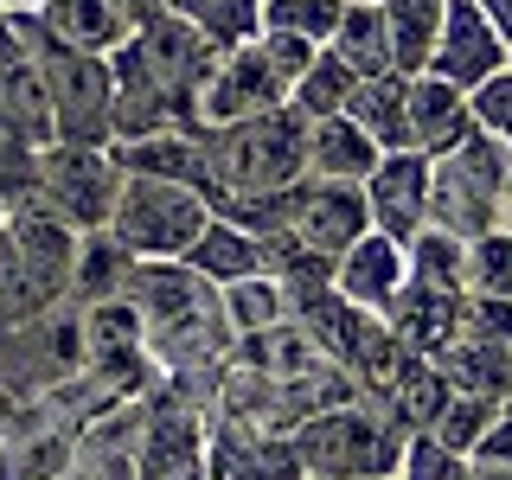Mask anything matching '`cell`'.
I'll list each match as a JSON object with an SVG mask.
<instances>
[{
  "label": "cell",
  "instance_id": "obj_1",
  "mask_svg": "<svg viewBox=\"0 0 512 480\" xmlns=\"http://www.w3.org/2000/svg\"><path fill=\"white\" fill-rule=\"evenodd\" d=\"M128 301L141 314V346H148L154 372H205L224 365L237 346L231 308H224V288L212 276H199L180 256H160V263H135L128 276Z\"/></svg>",
  "mask_w": 512,
  "mask_h": 480
},
{
  "label": "cell",
  "instance_id": "obj_2",
  "mask_svg": "<svg viewBox=\"0 0 512 480\" xmlns=\"http://www.w3.org/2000/svg\"><path fill=\"white\" fill-rule=\"evenodd\" d=\"M506 186H512V148L487 128H474L448 154H429V224L461 237V244L506 231Z\"/></svg>",
  "mask_w": 512,
  "mask_h": 480
},
{
  "label": "cell",
  "instance_id": "obj_3",
  "mask_svg": "<svg viewBox=\"0 0 512 480\" xmlns=\"http://www.w3.org/2000/svg\"><path fill=\"white\" fill-rule=\"evenodd\" d=\"M218 58H224V45H212L192 20L160 13V20L128 32V45L116 52V84L122 90H148V96H160V103H173L180 128H186V135H199V90H205V77L218 71Z\"/></svg>",
  "mask_w": 512,
  "mask_h": 480
},
{
  "label": "cell",
  "instance_id": "obj_4",
  "mask_svg": "<svg viewBox=\"0 0 512 480\" xmlns=\"http://www.w3.org/2000/svg\"><path fill=\"white\" fill-rule=\"evenodd\" d=\"M295 448L308 461V480H391L404 468L410 429L378 397H352V404L308 416L295 429Z\"/></svg>",
  "mask_w": 512,
  "mask_h": 480
},
{
  "label": "cell",
  "instance_id": "obj_5",
  "mask_svg": "<svg viewBox=\"0 0 512 480\" xmlns=\"http://www.w3.org/2000/svg\"><path fill=\"white\" fill-rule=\"evenodd\" d=\"M199 135L218 173V199L224 192H282V186L308 180V116L288 103L269 109V116L231 122V128H199Z\"/></svg>",
  "mask_w": 512,
  "mask_h": 480
},
{
  "label": "cell",
  "instance_id": "obj_6",
  "mask_svg": "<svg viewBox=\"0 0 512 480\" xmlns=\"http://www.w3.org/2000/svg\"><path fill=\"white\" fill-rule=\"evenodd\" d=\"M205 224H212L205 192L173 186V180H148V173H128L109 231H116L141 263H160V256H186L192 244H199Z\"/></svg>",
  "mask_w": 512,
  "mask_h": 480
},
{
  "label": "cell",
  "instance_id": "obj_7",
  "mask_svg": "<svg viewBox=\"0 0 512 480\" xmlns=\"http://www.w3.org/2000/svg\"><path fill=\"white\" fill-rule=\"evenodd\" d=\"M84 365H90V327H84L77 301H58L52 314L0 333V384H13L26 404L58 391V384H71Z\"/></svg>",
  "mask_w": 512,
  "mask_h": 480
},
{
  "label": "cell",
  "instance_id": "obj_8",
  "mask_svg": "<svg viewBox=\"0 0 512 480\" xmlns=\"http://www.w3.org/2000/svg\"><path fill=\"white\" fill-rule=\"evenodd\" d=\"M45 84H52V122L58 141H84V148H116V58L96 52H58L45 58Z\"/></svg>",
  "mask_w": 512,
  "mask_h": 480
},
{
  "label": "cell",
  "instance_id": "obj_9",
  "mask_svg": "<svg viewBox=\"0 0 512 480\" xmlns=\"http://www.w3.org/2000/svg\"><path fill=\"white\" fill-rule=\"evenodd\" d=\"M122 186H128V167L116 160V148L45 141V205L58 218H71L77 231H109Z\"/></svg>",
  "mask_w": 512,
  "mask_h": 480
},
{
  "label": "cell",
  "instance_id": "obj_10",
  "mask_svg": "<svg viewBox=\"0 0 512 480\" xmlns=\"http://www.w3.org/2000/svg\"><path fill=\"white\" fill-rule=\"evenodd\" d=\"M205 436H212V410L173 397L167 384L148 397L135 436V480H205Z\"/></svg>",
  "mask_w": 512,
  "mask_h": 480
},
{
  "label": "cell",
  "instance_id": "obj_11",
  "mask_svg": "<svg viewBox=\"0 0 512 480\" xmlns=\"http://www.w3.org/2000/svg\"><path fill=\"white\" fill-rule=\"evenodd\" d=\"M288 103V84L276 77V64L263 58V45H231L218 58V71L205 77L199 90V128H231V122H250V116H269V109Z\"/></svg>",
  "mask_w": 512,
  "mask_h": 480
},
{
  "label": "cell",
  "instance_id": "obj_12",
  "mask_svg": "<svg viewBox=\"0 0 512 480\" xmlns=\"http://www.w3.org/2000/svg\"><path fill=\"white\" fill-rule=\"evenodd\" d=\"M506 64H512V45L500 39V26L487 20V7H480V0H448L442 45H436V58H429V71L474 96L487 77H500Z\"/></svg>",
  "mask_w": 512,
  "mask_h": 480
},
{
  "label": "cell",
  "instance_id": "obj_13",
  "mask_svg": "<svg viewBox=\"0 0 512 480\" xmlns=\"http://www.w3.org/2000/svg\"><path fill=\"white\" fill-rule=\"evenodd\" d=\"M205 480H308L295 436L276 429H244L212 416V436H205Z\"/></svg>",
  "mask_w": 512,
  "mask_h": 480
},
{
  "label": "cell",
  "instance_id": "obj_14",
  "mask_svg": "<svg viewBox=\"0 0 512 480\" xmlns=\"http://www.w3.org/2000/svg\"><path fill=\"white\" fill-rule=\"evenodd\" d=\"M365 205H372V231L397 237V244H410V237L429 231V154H384L372 167V180H365Z\"/></svg>",
  "mask_w": 512,
  "mask_h": 480
},
{
  "label": "cell",
  "instance_id": "obj_15",
  "mask_svg": "<svg viewBox=\"0 0 512 480\" xmlns=\"http://www.w3.org/2000/svg\"><path fill=\"white\" fill-rule=\"evenodd\" d=\"M84 461V429H71L45 404H26L20 429L0 442V480H64Z\"/></svg>",
  "mask_w": 512,
  "mask_h": 480
},
{
  "label": "cell",
  "instance_id": "obj_16",
  "mask_svg": "<svg viewBox=\"0 0 512 480\" xmlns=\"http://www.w3.org/2000/svg\"><path fill=\"white\" fill-rule=\"evenodd\" d=\"M301 244L320 256H346L372 231V205H365V186L346 180H301V212H295Z\"/></svg>",
  "mask_w": 512,
  "mask_h": 480
},
{
  "label": "cell",
  "instance_id": "obj_17",
  "mask_svg": "<svg viewBox=\"0 0 512 480\" xmlns=\"http://www.w3.org/2000/svg\"><path fill=\"white\" fill-rule=\"evenodd\" d=\"M7 237L20 244V256L45 276L58 301H71V282H77V250H84V231H77L71 218H58L52 205H20V212H7Z\"/></svg>",
  "mask_w": 512,
  "mask_h": 480
},
{
  "label": "cell",
  "instance_id": "obj_18",
  "mask_svg": "<svg viewBox=\"0 0 512 480\" xmlns=\"http://www.w3.org/2000/svg\"><path fill=\"white\" fill-rule=\"evenodd\" d=\"M404 282H410V244H397V237H384V231H365L359 244L340 256V276H333V288H340L346 301H359V308H372V314L391 308Z\"/></svg>",
  "mask_w": 512,
  "mask_h": 480
},
{
  "label": "cell",
  "instance_id": "obj_19",
  "mask_svg": "<svg viewBox=\"0 0 512 480\" xmlns=\"http://www.w3.org/2000/svg\"><path fill=\"white\" fill-rule=\"evenodd\" d=\"M461 308H468V295L461 288H436V282H404L397 288V301L384 308V320H391L404 340L423 352V359H436V352H448L461 340Z\"/></svg>",
  "mask_w": 512,
  "mask_h": 480
},
{
  "label": "cell",
  "instance_id": "obj_20",
  "mask_svg": "<svg viewBox=\"0 0 512 480\" xmlns=\"http://www.w3.org/2000/svg\"><path fill=\"white\" fill-rule=\"evenodd\" d=\"M231 365H250V372H263V378H308V372H320V365H340V359H327V346L308 333V320L288 314V320H276V327L237 333Z\"/></svg>",
  "mask_w": 512,
  "mask_h": 480
},
{
  "label": "cell",
  "instance_id": "obj_21",
  "mask_svg": "<svg viewBox=\"0 0 512 480\" xmlns=\"http://www.w3.org/2000/svg\"><path fill=\"white\" fill-rule=\"evenodd\" d=\"M474 103H468V90H455L448 77L436 71H423V77H410V148L416 154H448L461 135H474Z\"/></svg>",
  "mask_w": 512,
  "mask_h": 480
},
{
  "label": "cell",
  "instance_id": "obj_22",
  "mask_svg": "<svg viewBox=\"0 0 512 480\" xmlns=\"http://www.w3.org/2000/svg\"><path fill=\"white\" fill-rule=\"evenodd\" d=\"M39 13H45V26H52V39L64 45V52L116 58L128 45V32H135L122 0H45Z\"/></svg>",
  "mask_w": 512,
  "mask_h": 480
},
{
  "label": "cell",
  "instance_id": "obj_23",
  "mask_svg": "<svg viewBox=\"0 0 512 480\" xmlns=\"http://www.w3.org/2000/svg\"><path fill=\"white\" fill-rule=\"evenodd\" d=\"M378 160H384V148L346 116V109H340V116L308 122V180H346V186H365Z\"/></svg>",
  "mask_w": 512,
  "mask_h": 480
},
{
  "label": "cell",
  "instance_id": "obj_24",
  "mask_svg": "<svg viewBox=\"0 0 512 480\" xmlns=\"http://www.w3.org/2000/svg\"><path fill=\"white\" fill-rule=\"evenodd\" d=\"M295 320H308V333L327 346V359L346 365V372H352V359H359L365 333L378 327V314L359 308V301H346L340 288H314V295H301L295 301Z\"/></svg>",
  "mask_w": 512,
  "mask_h": 480
},
{
  "label": "cell",
  "instance_id": "obj_25",
  "mask_svg": "<svg viewBox=\"0 0 512 480\" xmlns=\"http://www.w3.org/2000/svg\"><path fill=\"white\" fill-rule=\"evenodd\" d=\"M180 263H192L199 276H212L218 288H231V282H244V276H269V269H263V237L244 231V224H231V218L205 224L199 244H192Z\"/></svg>",
  "mask_w": 512,
  "mask_h": 480
},
{
  "label": "cell",
  "instance_id": "obj_26",
  "mask_svg": "<svg viewBox=\"0 0 512 480\" xmlns=\"http://www.w3.org/2000/svg\"><path fill=\"white\" fill-rule=\"evenodd\" d=\"M346 116L359 122L384 154H404L410 148V77H359Z\"/></svg>",
  "mask_w": 512,
  "mask_h": 480
},
{
  "label": "cell",
  "instance_id": "obj_27",
  "mask_svg": "<svg viewBox=\"0 0 512 480\" xmlns=\"http://www.w3.org/2000/svg\"><path fill=\"white\" fill-rule=\"evenodd\" d=\"M384 20H391V71L423 77L429 58H436V45H442L448 0H384Z\"/></svg>",
  "mask_w": 512,
  "mask_h": 480
},
{
  "label": "cell",
  "instance_id": "obj_28",
  "mask_svg": "<svg viewBox=\"0 0 512 480\" xmlns=\"http://www.w3.org/2000/svg\"><path fill=\"white\" fill-rule=\"evenodd\" d=\"M141 256L122 244L116 231H84V250H77V282H71V301H122L128 295V276H135Z\"/></svg>",
  "mask_w": 512,
  "mask_h": 480
},
{
  "label": "cell",
  "instance_id": "obj_29",
  "mask_svg": "<svg viewBox=\"0 0 512 480\" xmlns=\"http://www.w3.org/2000/svg\"><path fill=\"white\" fill-rule=\"evenodd\" d=\"M436 365L448 372V384L468 391V397H493V404H506V397H512V346H493V340L461 333L448 352H436Z\"/></svg>",
  "mask_w": 512,
  "mask_h": 480
},
{
  "label": "cell",
  "instance_id": "obj_30",
  "mask_svg": "<svg viewBox=\"0 0 512 480\" xmlns=\"http://www.w3.org/2000/svg\"><path fill=\"white\" fill-rule=\"evenodd\" d=\"M333 52L359 77H397L391 71V20H384V0H352L340 32H333Z\"/></svg>",
  "mask_w": 512,
  "mask_h": 480
},
{
  "label": "cell",
  "instance_id": "obj_31",
  "mask_svg": "<svg viewBox=\"0 0 512 480\" xmlns=\"http://www.w3.org/2000/svg\"><path fill=\"white\" fill-rule=\"evenodd\" d=\"M455 404V384H448V372L436 359H416L404 378H397V391L384 397V410L397 416V423L410 429V436H429V429L442 423V410Z\"/></svg>",
  "mask_w": 512,
  "mask_h": 480
},
{
  "label": "cell",
  "instance_id": "obj_32",
  "mask_svg": "<svg viewBox=\"0 0 512 480\" xmlns=\"http://www.w3.org/2000/svg\"><path fill=\"white\" fill-rule=\"evenodd\" d=\"M52 308H58V295L45 288L39 269L20 256V244L0 231V333L26 327V320H39V314H52Z\"/></svg>",
  "mask_w": 512,
  "mask_h": 480
},
{
  "label": "cell",
  "instance_id": "obj_33",
  "mask_svg": "<svg viewBox=\"0 0 512 480\" xmlns=\"http://www.w3.org/2000/svg\"><path fill=\"white\" fill-rule=\"evenodd\" d=\"M167 13H180L205 32L212 45H250L263 32V0H167Z\"/></svg>",
  "mask_w": 512,
  "mask_h": 480
},
{
  "label": "cell",
  "instance_id": "obj_34",
  "mask_svg": "<svg viewBox=\"0 0 512 480\" xmlns=\"http://www.w3.org/2000/svg\"><path fill=\"white\" fill-rule=\"evenodd\" d=\"M352 90H359V71H352V64H346V58L327 45V52L314 58V71L295 84V96H288V109H301L308 122H320V116H340V109L352 103Z\"/></svg>",
  "mask_w": 512,
  "mask_h": 480
},
{
  "label": "cell",
  "instance_id": "obj_35",
  "mask_svg": "<svg viewBox=\"0 0 512 480\" xmlns=\"http://www.w3.org/2000/svg\"><path fill=\"white\" fill-rule=\"evenodd\" d=\"M224 308H231L237 333H256V327H276V320L295 314V295H288L276 276H244V282L224 288Z\"/></svg>",
  "mask_w": 512,
  "mask_h": 480
},
{
  "label": "cell",
  "instance_id": "obj_36",
  "mask_svg": "<svg viewBox=\"0 0 512 480\" xmlns=\"http://www.w3.org/2000/svg\"><path fill=\"white\" fill-rule=\"evenodd\" d=\"M410 276L416 282H436V288H461V295H468V244L429 224L423 237H410Z\"/></svg>",
  "mask_w": 512,
  "mask_h": 480
},
{
  "label": "cell",
  "instance_id": "obj_37",
  "mask_svg": "<svg viewBox=\"0 0 512 480\" xmlns=\"http://www.w3.org/2000/svg\"><path fill=\"white\" fill-rule=\"evenodd\" d=\"M346 7H352V0H263V26L301 32V39H314V45H333Z\"/></svg>",
  "mask_w": 512,
  "mask_h": 480
},
{
  "label": "cell",
  "instance_id": "obj_38",
  "mask_svg": "<svg viewBox=\"0 0 512 480\" xmlns=\"http://www.w3.org/2000/svg\"><path fill=\"white\" fill-rule=\"evenodd\" d=\"M493 416H500V404H493V397H468V391H455V404L442 410V423L429 429V436L448 442V448H461V455H474V448L487 442Z\"/></svg>",
  "mask_w": 512,
  "mask_h": 480
},
{
  "label": "cell",
  "instance_id": "obj_39",
  "mask_svg": "<svg viewBox=\"0 0 512 480\" xmlns=\"http://www.w3.org/2000/svg\"><path fill=\"white\" fill-rule=\"evenodd\" d=\"M468 295H512V231H487L468 244Z\"/></svg>",
  "mask_w": 512,
  "mask_h": 480
},
{
  "label": "cell",
  "instance_id": "obj_40",
  "mask_svg": "<svg viewBox=\"0 0 512 480\" xmlns=\"http://www.w3.org/2000/svg\"><path fill=\"white\" fill-rule=\"evenodd\" d=\"M468 468H474V455H461V448H448L436 436H410L397 474L404 480H468Z\"/></svg>",
  "mask_w": 512,
  "mask_h": 480
},
{
  "label": "cell",
  "instance_id": "obj_41",
  "mask_svg": "<svg viewBox=\"0 0 512 480\" xmlns=\"http://www.w3.org/2000/svg\"><path fill=\"white\" fill-rule=\"evenodd\" d=\"M256 45H263V58L276 64V77L288 84V96H295V84L314 71V58L327 52V45H314V39H301V32H276V26H263L256 32Z\"/></svg>",
  "mask_w": 512,
  "mask_h": 480
},
{
  "label": "cell",
  "instance_id": "obj_42",
  "mask_svg": "<svg viewBox=\"0 0 512 480\" xmlns=\"http://www.w3.org/2000/svg\"><path fill=\"white\" fill-rule=\"evenodd\" d=\"M461 333L493 340V346H512V295H468V308H461Z\"/></svg>",
  "mask_w": 512,
  "mask_h": 480
},
{
  "label": "cell",
  "instance_id": "obj_43",
  "mask_svg": "<svg viewBox=\"0 0 512 480\" xmlns=\"http://www.w3.org/2000/svg\"><path fill=\"white\" fill-rule=\"evenodd\" d=\"M468 103H474V122L487 128V135H500L506 148H512V64H506L500 77H487V84H480Z\"/></svg>",
  "mask_w": 512,
  "mask_h": 480
},
{
  "label": "cell",
  "instance_id": "obj_44",
  "mask_svg": "<svg viewBox=\"0 0 512 480\" xmlns=\"http://www.w3.org/2000/svg\"><path fill=\"white\" fill-rule=\"evenodd\" d=\"M480 461H512V397L500 404V416H493V429H487V442L474 448Z\"/></svg>",
  "mask_w": 512,
  "mask_h": 480
},
{
  "label": "cell",
  "instance_id": "obj_45",
  "mask_svg": "<svg viewBox=\"0 0 512 480\" xmlns=\"http://www.w3.org/2000/svg\"><path fill=\"white\" fill-rule=\"evenodd\" d=\"M20 416H26V397L13 391V384H0V442H7L13 429H20Z\"/></svg>",
  "mask_w": 512,
  "mask_h": 480
},
{
  "label": "cell",
  "instance_id": "obj_46",
  "mask_svg": "<svg viewBox=\"0 0 512 480\" xmlns=\"http://www.w3.org/2000/svg\"><path fill=\"white\" fill-rule=\"evenodd\" d=\"M480 7H487V20L500 26V39L512 45V0H480Z\"/></svg>",
  "mask_w": 512,
  "mask_h": 480
},
{
  "label": "cell",
  "instance_id": "obj_47",
  "mask_svg": "<svg viewBox=\"0 0 512 480\" xmlns=\"http://www.w3.org/2000/svg\"><path fill=\"white\" fill-rule=\"evenodd\" d=\"M468 480H512V461H480V455H474Z\"/></svg>",
  "mask_w": 512,
  "mask_h": 480
},
{
  "label": "cell",
  "instance_id": "obj_48",
  "mask_svg": "<svg viewBox=\"0 0 512 480\" xmlns=\"http://www.w3.org/2000/svg\"><path fill=\"white\" fill-rule=\"evenodd\" d=\"M0 231H7V205H0Z\"/></svg>",
  "mask_w": 512,
  "mask_h": 480
},
{
  "label": "cell",
  "instance_id": "obj_49",
  "mask_svg": "<svg viewBox=\"0 0 512 480\" xmlns=\"http://www.w3.org/2000/svg\"><path fill=\"white\" fill-rule=\"evenodd\" d=\"M0 13H7V0H0Z\"/></svg>",
  "mask_w": 512,
  "mask_h": 480
},
{
  "label": "cell",
  "instance_id": "obj_50",
  "mask_svg": "<svg viewBox=\"0 0 512 480\" xmlns=\"http://www.w3.org/2000/svg\"><path fill=\"white\" fill-rule=\"evenodd\" d=\"M391 480H404V474H391Z\"/></svg>",
  "mask_w": 512,
  "mask_h": 480
}]
</instances>
